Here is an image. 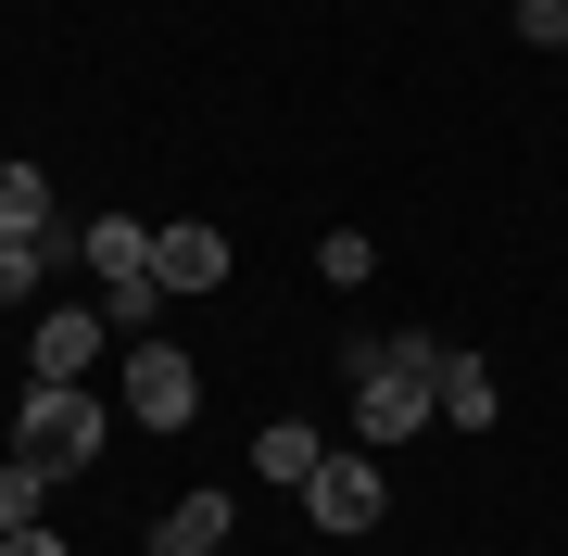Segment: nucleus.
<instances>
[{"label":"nucleus","instance_id":"obj_1","mask_svg":"<svg viewBox=\"0 0 568 556\" xmlns=\"http://www.w3.org/2000/svg\"><path fill=\"white\" fill-rule=\"evenodd\" d=\"M429 367H443V342H429V330L354 342L342 392H354V431H366V455H379V443H405V431H429V417H443V392H429Z\"/></svg>","mask_w":568,"mask_h":556},{"label":"nucleus","instance_id":"obj_14","mask_svg":"<svg viewBox=\"0 0 568 556\" xmlns=\"http://www.w3.org/2000/svg\"><path fill=\"white\" fill-rule=\"evenodd\" d=\"M51 253H63V241H13V228H0V304H26V291L51 279Z\"/></svg>","mask_w":568,"mask_h":556},{"label":"nucleus","instance_id":"obj_4","mask_svg":"<svg viewBox=\"0 0 568 556\" xmlns=\"http://www.w3.org/2000/svg\"><path fill=\"white\" fill-rule=\"evenodd\" d=\"M379 506H392V481L366 468V455L328 443V455H316V481H304V518H316V532H379Z\"/></svg>","mask_w":568,"mask_h":556},{"label":"nucleus","instance_id":"obj_15","mask_svg":"<svg viewBox=\"0 0 568 556\" xmlns=\"http://www.w3.org/2000/svg\"><path fill=\"white\" fill-rule=\"evenodd\" d=\"M316 279H342V291H354V279H379V253H366V228H328V241H316Z\"/></svg>","mask_w":568,"mask_h":556},{"label":"nucleus","instance_id":"obj_8","mask_svg":"<svg viewBox=\"0 0 568 556\" xmlns=\"http://www.w3.org/2000/svg\"><path fill=\"white\" fill-rule=\"evenodd\" d=\"M227 518H241V506H227L215 481H203V494H178V506H164V532H152V556H215V544H227Z\"/></svg>","mask_w":568,"mask_h":556},{"label":"nucleus","instance_id":"obj_11","mask_svg":"<svg viewBox=\"0 0 568 556\" xmlns=\"http://www.w3.org/2000/svg\"><path fill=\"white\" fill-rule=\"evenodd\" d=\"M316 431H304V417H265V443H253V481H316Z\"/></svg>","mask_w":568,"mask_h":556},{"label":"nucleus","instance_id":"obj_6","mask_svg":"<svg viewBox=\"0 0 568 556\" xmlns=\"http://www.w3.org/2000/svg\"><path fill=\"white\" fill-rule=\"evenodd\" d=\"M77 266L102 279V291H114V279H152V228H140V215H89V228H77Z\"/></svg>","mask_w":568,"mask_h":556},{"label":"nucleus","instance_id":"obj_9","mask_svg":"<svg viewBox=\"0 0 568 556\" xmlns=\"http://www.w3.org/2000/svg\"><path fill=\"white\" fill-rule=\"evenodd\" d=\"M0 228H13V241H63V215H51V178L26 165V152H0Z\"/></svg>","mask_w":568,"mask_h":556},{"label":"nucleus","instance_id":"obj_17","mask_svg":"<svg viewBox=\"0 0 568 556\" xmlns=\"http://www.w3.org/2000/svg\"><path fill=\"white\" fill-rule=\"evenodd\" d=\"M0 556H77V544H63L51 518H39V532H0Z\"/></svg>","mask_w":568,"mask_h":556},{"label":"nucleus","instance_id":"obj_16","mask_svg":"<svg viewBox=\"0 0 568 556\" xmlns=\"http://www.w3.org/2000/svg\"><path fill=\"white\" fill-rule=\"evenodd\" d=\"M518 39L530 51H568V0H518Z\"/></svg>","mask_w":568,"mask_h":556},{"label":"nucleus","instance_id":"obj_12","mask_svg":"<svg viewBox=\"0 0 568 556\" xmlns=\"http://www.w3.org/2000/svg\"><path fill=\"white\" fill-rule=\"evenodd\" d=\"M51 481H63V468L13 455V468H0V532H39V518H51Z\"/></svg>","mask_w":568,"mask_h":556},{"label":"nucleus","instance_id":"obj_3","mask_svg":"<svg viewBox=\"0 0 568 556\" xmlns=\"http://www.w3.org/2000/svg\"><path fill=\"white\" fill-rule=\"evenodd\" d=\"M126 417H140V431H190V417H203V367H190L178 342H140L126 354Z\"/></svg>","mask_w":568,"mask_h":556},{"label":"nucleus","instance_id":"obj_18","mask_svg":"<svg viewBox=\"0 0 568 556\" xmlns=\"http://www.w3.org/2000/svg\"><path fill=\"white\" fill-rule=\"evenodd\" d=\"M215 556H227V544H215Z\"/></svg>","mask_w":568,"mask_h":556},{"label":"nucleus","instance_id":"obj_2","mask_svg":"<svg viewBox=\"0 0 568 556\" xmlns=\"http://www.w3.org/2000/svg\"><path fill=\"white\" fill-rule=\"evenodd\" d=\"M102 431H114V417L89 405L77 380H39V392H26V417H13V455H39V468H89Z\"/></svg>","mask_w":568,"mask_h":556},{"label":"nucleus","instance_id":"obj_13","mask_svg":"<svg viewBox=\"0 0 568 556\" xmlns=\"http://www.w3.org/2000/svg\"><path fill=\"white\" fill-rule=\"evenodd\" d=\"M102 316H114V342H152V316H164V279H114V291H102Z\"/></svg>","mask_w":568,"mask_h":556},{"label":"nucleus","instance_id":"obj_7","mask_svg":"<svg viewBox=\"0 0 568 556\" xmlns=\"http://www.w3.org/2000/svg\"><path fill=\"white\" fill-rule=\"evenodd\" d=\"M102 342H114V316H102V304H51V316H39V380H77Z\"/></svg>","mask_w":568,"mask_h":556},{"label":"nucleus","instance_id":"obj_10","mask_svg":"<svg viewBox=\"0 0 568 556\" xmlns=\"http://www.w3.org/2000/svg\"><path fill=\"white\" fill-rule=\"evenodd\" d=\"M429 392H443V417H455V431H493V367H480V354H455V342H443Z\"/></svg>","mask_w":568,"mask_h":556},{"label":"nucleus","instance_id":"obj_5","mask_svg":"<svg viewBox=\"0 0 568 556\" xmlns=\"http://www.w3.org/2000/svg\"><path fill=\"white\" fill-rule=\"evenodd\" d=\"M152 279L164 291H227V228H203V215L152 228Z\"/></svg>","mask_w":568,"mask_h":556}]
</instances>
